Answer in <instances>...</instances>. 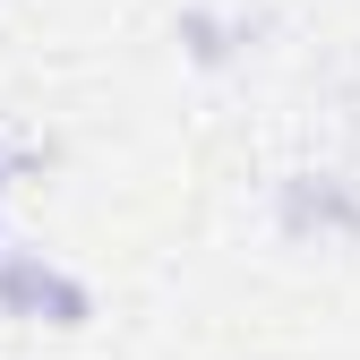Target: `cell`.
<instances>
[{
    "instance_id": "2",
    "label": "cell",
    "mask_w": 360,
    "mask_h": 360,
    "mask_svg": "<svg viewBox=\"0 0 360 360\" xmlns=\"http://www.w3.org/2000/svg\"><path fill=\"white\" fill-rule=\"evenodd\" d=\"M0 318H34L52 335H77V326H95V283L69 275L43 249H0Z\"/></svg>"
},
{
    "instance_id": "3",
    "label": "cell",
    "mask_w": 360,
    "mask_h": 360,
    "mask_svg": "<svg viewBox=\"0 0 360 360\" xmlns=\"http://www.w3.org/2000/svg\"><path fill=\"white\" fill-rule=\"evenodd\" d=\"M257 34H266V9H206V0H189L172 18V43L189 69H232L240 52H257Z\"/></svg>"
},
{
    "instance_id": "5",
    "label": "cell",
    "mask_w": 360,
    "mask_h": 360,
    "mask_svg": "<svg viewBox=\"0 0 360 360\" xmlns=\"http://www.w3.org/2000/svg\"><path fill=\"white\" fill-rule=\"evenodd\" d=\"M0 249H9V240H0Z\"/></svg>"
},
{
    "instance_id": "4",
    "label": "cell",
    "mask_w": 360,
    "mask_h": 360,
    "mask_svg": "<svg viewBox=\"0 0 360 360\" xmlns=\"http://www.w3.org/2000/svg\"><path fill=\"white\" fill-rule=\"evenodd\" d=\"M34 172V146H18V138H0V189H9V180H26Z\"/></svg>"
},
{
    "instance_id": "1",
    "label": "cell",
    "mask_w": 360,
    "mask_h": 360,
    "mask_svg": "<svg viewBox=\"0 0 360 360\" xmlns=\"http://www.w3.org/2000/svg\"><path fill=\"white\" fill-rule=\"evenodd\" d=\"M275 232L292 249H352L360 240V172L300 163L275 180Z\"/></svg>"
}]
</instances>
